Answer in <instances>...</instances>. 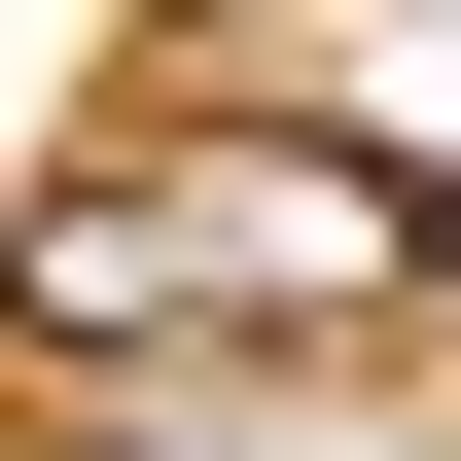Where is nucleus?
<instances>
[{
	"instance_id": "nucleus-1",
	"label": "nucleus",
	"mask_w": 461,
	"mask_h": 461,
	"mask_svg": "<svg viewBox=\"0 0 461 461\" xmlns=\"http://www.w3.org/2000/svg\"><path fill=\"white\" fill-rule=\"evenodd\" d=\"M461 285V213L391 142H320V107H213V142H107V177H36L0 213V320L36 355H142V320H285V355H391Z\"/></svg>"
}]
</instances>
